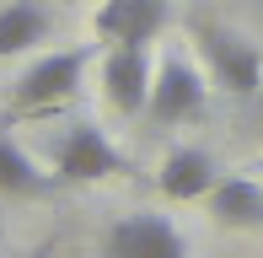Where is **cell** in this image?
<instances>
[{"mask_svg": "<svg viewBox=\"0 0 263 258\" xmlns=\"http://www.w3.org/2000/svg\"><path fill=\"white\" fill-rule=\"evenodd\" d=\"M194 43L204 54V76L220 91H231V97H258L263 91V54L247 38H236L231 27H220L210 16H199L194 22Z\"/></svg>", "mask_w": 263, "mask_h": 258, "instance_id": "obj_1", "label": "cell"}, {"mask_svg": "<svg viewBox=\"0 0 263 258\" xmlns=\"http://www.w3.org/2000/svg\"><path fill=\"white\" fill-rule=\"evenodd\" d=\"M204 97H210V86H204V70H199L188 54H161V65H156V76H151V102H145V113L156 124H188V119H199L204 113Z\"/></svg>", "mask_w": 263, "mask_h": 258, "instance_id": "obj_4", "label": "cell"}, {"mask_svg": "<svg viewBox=\"0 0 263 258\" xmlns=\"http://www.w3.org/2000/svg\"><path fill=\"white\" fill-rule=\"evenodd\" d=\"M166 11H172L166 0H102L91 27H97L102 43H140V49H151L166 27Z\"/></svg>", "mask_w": 263, "mask_h": 258, "instance_id": "obj_7", "label": "cell"}, {"mask_svg": "<svg viewBox=\"0 0 263 258\" xmlns=\"http://www.w3.org/2000/svg\"><path fill=\"white\" fill-rule=\"evenodd\" d=\"M102 258H188L183 231L172 226L156 210H135V215H118L102 237Z\"/></svg>", "mask_w": 263, "mask_h": 258, "instance_id": "obj_5", "label": "cell"}, {"mask_svg": "<svg viewBox=\"0 0 263 258\" xmlns=\"http://www.w3.org/2000/svg\"><path fill=\"white\" fill-rule=\"evenodd\" d=\"M258 108H263V91H258Z\"/></svg>", "mask_w": 263, "mask_h": 258, "instance_id": "obj_12", "label": "cell"}, {"mask_svg": "<svg viewBox=\"0 0 263 258\" xmlns=\"http://www.w3.org/2000/svg\"><path fill=\"white\" fill-rule=\"evenodd\" d=\"M204 210L215 226L258 231L263 226V183L258 178H215V189L204 194Z\"/></svg>", "mask_w": 263, "mask_h": 258, "instance_id": "obj_9", "label": "cell"}, {"mask_svg": "<svg viewBox=\"0 0 263 258\" xmlns=\"http://www.w3.org/2000/svg\"><path fill=\"white\" fill-rule=\"evenodd\" d=\"M54 172H43L38 161H32V151L22 145L11 129H0V194H11V199H43L54 189Z\"/></svg>", "mask_w": 263, "mask_h": 258, "instance_id": "obj_11", "label": "cell"}, {"mask_svg": "<svg viewBox=\"0 0 263 258\" xmlns=\"http://www.w3.org/2000/svg\"><path fill=\"white\" fill-rule=\"evenodd\" d=\"M54 32V11L43 0H0V60L32 54Z\"/></svg>", "mask_w": 263, "mask_h": 258, "instance_id": "obj_10", "label": "cell"}, {"mask_svg": "<svg viewBox=\"0 0 263 258\" xmlns=\"http://www.w3.org/2000/svg\"><path fill=\"white\" fill-rule=\"evenodd\" d=\"M215 178H220V167H215V156H210L204 145H172V151H166V161H161V172H156L161 194L177 199V205L204 199V194L215 189Z\"/></svg>", "mask_w": 263, "mask_h": 258, "instance_id": "obj_8", "label": "cell"}, {"mask_svg": "<svg viewBox=\"0 0 263 258\" xmlns=\"http://www.w3.org/2000/svg\"><path fill=\"white\" fill-rule=\"evenodd\" d=\"M151 76H156L151 49H140V43H107L102 49V97L113 113L140 119L151 102Z\"/></svg>", "mask_w": 263, "mask_h": 258, "instance_id": "obj_6", "label": "cell"}, {"mask_svg": "<svg viewBox=\"0 0 263 258\" xmlns=\"http://www.w3.org/2000/svg\"><path fill=\"white\" fill-rule=\"evenodd\" d=\"M91 60H97L91 43H81V49H54V54H43V60H32L16 76V86H11V108L16 113H43V108L70 102Z\"/></svg>", "mask_w": 263, "mask_h": 258, "instance_id": "obj_2", "label": "cell"}, {"mask_svg": "<svg viewBox=\"0 0 263 258\" xmlns=\"http://www.w3.org/2000/svg\"><path fill=\"white\" fill-rule=\"evenodd\" d=\"M129 172V156L102 135L97 124H70L54 140V178L59 183H102Z\"/></svg>", "mask_w": 263, "mask_h": 258, "instance_id": "obj_3", "label": "cell"}]
</instances>
